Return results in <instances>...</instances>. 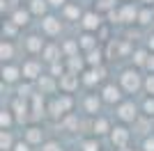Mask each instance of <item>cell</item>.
Listing matches in <instances>:
<instances>
[{
    "label": "cell",
    "instance_id": "1",
    "mask_svg": "<svg viewBox=\"0 0 154 151\" xmlns=\"http://www.w3.org/2000/svg\"><path fill=\"white\" fill-rule=\"evenodd\" d=\"M69 110H71V99L69 96H60L58 101H53V105H51L53 117H62V114H67Z\"/></svg>",
    "mask_w": 154,
    "mask_h": 151
},
{
    "label": "cell",
    "instance_id": "2",
    "mask_svg": "<svg viewBox=\"0 0 154 151\" xmlns=\"http://www.w3.org/2000/svg\"><path fill=\"white\" fill-rule=\"evenodd\" d=\"M122 87L127 92H136V89L140 87V78H138L136 71H124L122 73Z\"/></svg>",
    "mask_w": 154,
    "mask_h": 151
},
{
    "label": "cell",
    "instance_id": "3",
    "mask_svg": "<svg viewBox=\"0 0 154 151\" xmlns=\"http://www.w3.org/2000/svg\"><path fill=\"white\" fill-rule=\"evenodd\" d=\"M113 144L115 147H120V149H124L127 147V142H129V131L127 128H122V126H117V128H113Z\"/></svg>",
    "mask_w": 154,
    "mask_h": 151
},
{
    "label": "cell",
    "instance_id": "4",
    "mask_svg": "<svg viewBox=\"0 0 154 151\" xmlns=\"http://www.w3.org/2000/svg\"><path fill=\"white\" fill-rule=\"evenodd\" d=\"M60 87H62L64 92H74V89L78 87L76 73H64V76H60Z\"/></svg>",
    "mask_w": 154,
    "mask_h": 151
},
{
    "label": "cell",
    "instance_id": "5",
    "mask_svg": "<svg viewBox=\"0 0 154 151\" xmlns=\"http://www.w3.org/2000/svg\"><path fill=\"white\" fill-rule=\"evenodd\" d=\"M117 114H120V119H124V121H134L136 119V105L134 103H122Z\"/></svg>",
    "mask_w": 154,
    "mask_h": 151
},
{
    "label": "cell",
    "instance_id": "6",
    "mask_svg": "<svg viewBox=\"0 0 154 151\" xmlns=\"http://www.w3.org/2000/svg\"><path fill=\"white\" fill-rule=\"evenodd\" d=\"M120 89L115 87V85H106V87H103V101H106V103H117V101H120Z\"/></svg>",
    "mask_w": 154,
    "mask_h": 151
},
{
    "label": "cell",
    "instance_id": "7",
    "mask_svg": "<svg viewBox=\"0 0 154 151\" xmlns=\"http://www.w3.org/2000/svg\"><path fill=\"white\" fill-rule=\"evenodd\" d=\"M44 32L46 34H58L60 32V28H62V25H60V21L58 19H53V16H48V19H44Z\"/></svg>",
    "mask_w": 154,
    "mask_h": 151
},
{
    "label": "cell",
    "instance_id": "8",
    "mask_svg": "<svg viewBox=\"0 0 154 151\" xmlns=\"http://www.w3.org/2000/svg\"><path fill=\"white\" fill-rule=\"evenodd\" d=\"M99 23H101V21H99V14H94V12H90V14L83 16V28L85 30H97Z\"/></svg>",
    "mask_w": 154,
    "mask_h": 151
},
{
    "label": "cell",
    "instance_id": "9",
    "mask_svg": "<svg viewBox=\"0 0 154 151\" xmlns=\"http://www.w3.org/2000/svg\"><path fill=\"white\" fill-rule=\"evenodd\" d=\"M23 76H26L28 80H35L39 76V64L37 62H28L26 67H23Z\"/></svg>",
    "mask_w": 154,
    "mask_h": 151
},
{
    "label": "cell",
    "instance_id": "10",
    "mask_svg": "<svg viewBox=\"0 0 154 151\" xmlns=\"http://www.w3.org/2000/svg\"><path fill=\"white\" fill-rule=\"evenodd\" d=\"M26 140L30 142V144H37V142H42V131H39L37 126H30L26 131Z\"/></svg>",
    "mask_w": 154,
    "mask_h": 151
},
{
    "label": "cell",
    "instance_id": "11",
    "mask_svg": "<svg viewBox=\"0 0 154 151\" xmlns=\"http://www.w3.org/2000/svg\"><path fill=\"white\" fill-rule=\"evenodd\" d=\"M136 16H138V14H136V9H134L131 5H124L122 12H120V21H124V23H131Z\"/></svg>",
    "mask_w": 154,
    "mask_h": 151
},
{
    "label": "cell",
    "instance_id": "12",
    "mask_svg": "<svg viewBox=\"0 0 154 151\" xmlns=\"http://www.w3.org/2000/svg\"><path fill=\"white\" fill-rule=\"evenodd\" d=\"M28 50H30V53H42V50H44L42 39L39 37H28Z\"/></svg>",
    "mask_w": 154,
    "mask_h": 151
},
{
    "label": "cell",
    "instance_id": "13",
    "mask_svg": "<svg viewBox=\"0 0 154 151\" xmlns=\"http://www.w3.org/2000/svg\"><path fill=\"white\" fill-rule=\"evenodd\" d=\"M103 78V69H92L90 73H88V78H85V85H94V82H99Z\"/></svg>",
    "mask_w": 154,
    "mask_h": 151
},
{
    "label": "cell",
    "instance_id": "14",
    "mask_svg": "<svg viewBox=\"0 0 154 151\" xmlns=\"http://www.w3.org/2000/svg\"><path fill=\"white\" fill-rule=\"evenodd\" d=\"M30 12L37 14V16H42V14L46 12V0H32L30 2Z\"/></svg>",
    "mask_w": 154,
    "mask_h": 151
},
{
    "label": "cell",
    "instance_id": "15",
    "mask_svg": "<svg viewBox=\"0 0 154 151\" xmlns=\"http://www.w3.org/2000/svg\"><path fill=\"white\" fill-rule=\"evenodd\" d=\"M2 78H5L7 82H14L19 78V69H16V67H5V69H2Z\"/></svg>",
    "mask_w": 154,
    "mask_h": 151
},
{
    "label": "cell",
    "instance_id": "16",
    "mask_svg": "<svg viewBox=\"0 0 154 151\" xmlns=\"http://www.w3.org/2000/svg\"><path fill=\"white\" fill-rule=\"evenodd\" d=\"M78 46H83V48H88V50H92L97 46V39L92 37V34H83V37L78 39Z\"/></svg>",
    "mask_w": 154,
    "mask_h": 151
},
{
    "label": "cell",
    "instance_id": "17",
    "mask_svg": "<svg viewBox=\"0 0 154 151\" xmlns=\"http://www.w3.org/2000/svg\"><path fill=\"white\" fill-rule=\"evenodd\" d=\"M92 128H94L92 133H97V135H103V133H108V121H106V119H97Z\"/></svg>",
    "mask_w": 154,
    "mask_h": 151
},
{
    "label": "cell",
    "instance_id": "18",
    "mask_svg": "<svg viewBox=\"0 0 154 151\" xmlns=\"http://www.w3.org/2000/svg\"><path fill=\"white\" fill-rule=\"evenodd\" d=\"M0 55H2V60H12L14 55V48L9 41H2V46H0Z\"/></svg>",
    "mask_w": 154,
    "mask_h": 151
},
{
    "label": "cell",
    "instance_id": "19",
    "mask_svg": "<svg viewBox=\"0 0 154 151\" xmlns=\"http://www.w3.org/2000/svg\"><path fill=\"white\" fill-rule=\"evenodd\" d=\"M28 19H30V14H28V12H21V9H19V12H16V14H14V23H16V25H28Z\"/></svg>",
    "mask_w": 154,
    "mask_h": 151
},
{
    "label": "cell",
    "instance_id": "20",
    "mask_svg": "<svg viewBox=\"0 0 154 151\" xmlns=\"http://www.w3.org/2000/svg\"><path fill=\"white\" fill-rule=\"evenodd\" d=\"M39 87H42V92H53V89H55V82H53L51 78H39Z\"/></svg>",
    "mask_w": 154,
    "mask_h": 151
},
{
    "label": "cell",
    "instance_id": "21",
    "mask_svg": "<svg viewBox=\"0 0 154 151\" xmlns=\"http://www.w3.org/2000/svg\"><path fill=\"white\" fill-rule=\"evenodd\" d=\"M42 55H44V60H48V62H53V60L58 57V48H55V46H46Z\"/></svg>",
    "mask_w": 154,
    "mask_h": 151
},
{
    "label": "cell",
    "instance_id": "22",
    "mask_svg": "<svg viewBox=\"0 0 154 151\" xmlns=\"http://www.w3.org/2000/svg\"><path fill=\"white\" fill-rule=\"evenodd\" d=\"M88 64L99 67V64H101V53H99V50H90V55H88Z\"/></svg>",
    "mask_w": 154,
    "mask_h": 151
},
{
    "label": "cell",
    "instance_id": "23",
    "mask_svg": "<svg viewBox=\"0 0 154 151\" xmlns=\"http://www.w3.org/2000/svg\"><path fill=\"white\" fill-rule=\"evenodd\" d=\"M14 110H16V114H19V119H26V112H28V105H26V103L14 101Z\"/></svg>",
    "mask_w": 154,
    "mask_h": 151
},
{
    "label": "cell",
    "instance_id": "24",
    "mask_svg": "<svg viewBox=\"0 0 154 151\" xmlns=\"http://www.w3.org/2000/svg\"><path fill=\"white\" fill-rule=\"evenodd\" d=\"M0 147H2V151H9V147H12V138H9V133H5V128L0 135Z\"/></svg>",
    "mask_w": 154,
    "mask_h": 151
},
{
    "label": "cell",
    "instance_id": "25",
    "mask_svg": "<svg viewBox=\"0 0 154 151\" xmlns=\"http://www.w3.org/2000/svg\"><path fill=\"white\" fill-rule=\"evenodd\" d=\"M85 108H88V112H97V110H99V99H97V96H90V99L85 101Z\"/></svg>",
    "mask_w": 154,
    "mask_h": 151
},
{
    "label": "cell",
    "instance_id": "26",
    "mask_svg": "<svg viewBox=\"0 0 154 151\" xmlns=\"http://www.w3.org/2000/svg\"><path fill=\"white\" fill-rule=\"evenodd\" d=\"M113 5H115V0H97V9H101V12H110Z\"/></svg>",
    "mask_w": 154,
    "mask_h": 151
},
{
    "label": "cell",
    "instance_id": "27",
    "mask_svg": "<svg viewBox=\"0 0 154 151\" xmlns=\"http://www.w3.org/2000/svg\"><path fill=\"white\" fill-rule=\"evenodd\" d=\"M147 53H145V50H136V55H134V62L136 64H147Z\"/></svg>",
    "mask_w": 154,
    "mask_h": 151
},
{
    "label": "cell",
    "instance_id": "28",
    "mask_svg": "<svg viewBox=\"0 0 154 151\" xmlns=\"http://www.w3.org/2000/svg\"><path fill=\"white\" fill-rule=\"evenodd\" d=\"M69 69L71 71H81V69H83V60H78V57L71 55L69 57Z\"/></svg>",
    "mask_w": 154,
    "mask_h": 151
},
{
    "label": "cell",
    "instance_id": "29",
    "mask_svg": "<svg viewBox=\"0 0 154 151\" xmlns=\"http://www.w3.org/2000/svg\"><path fill=\"white\" fill-rule=\"evenodd\" d=\"M64 16L67 19H78V7H74V5L64 7Z\"/></svg>",
    "mask_w": 154,
    "mask_h": 151
},
{
    "label": "cell",
    "instance_id": "30",
    "mask_svg": "<svg viewBox=\"0 0 154 151\" xmlns=\"http://www.w3.org/2000/svg\"><path fill=\"white\" fill-rule=\"evenodd\" d=\"M0 124H2V128L12 126V114L7 112V110H2V114H0Z\"/></svg>",
    "mask_w": 154,
    "mask_h": 151
},
{
    "label": "cell",
    "instance_id": "31",
    "mask_svg": "<svg viewBox=\"0 0 154 151\" xmlns=\"http://www.w3.org/2000/svg\"><path fill=\"white\" fill-rule=\"evenodd\" d=\"M83 149L85 151H99V144H97L94 140H85V142H83Z\"/></svg>",
    "mask_w": 154,
    "mask_h": 151
},
{
    "label": "cell",
    "instance_id": "32",
    "mask_svg": "<svg viewBox=\"0 0 154 151\" xmlns=\"http://www.w3.org/2000/svg\"><path fill=\"white\" fill-rule=\"evenodd\" d=\"M42 151H62V149H60V144H58V142H46Z\"/></svg>",
    "mask_w": 154,
    "mask_h": 151
},
{
    "label": "cell",
    "instance_id": "33",
    "mask_svg": "<svg viewBox=\"0 0 154 151\" xmlns=\"http://www.w3.org/2000/svg\"><path fill=\"white\" fill-rule=\"evenodd\" d=\"M140 23H149V19H152V9H145V12H140Z\"/></svg>",
    "mask_w": 154,
    "mask_h": 151
},
{
    "label": "cell",
    "instance_id": "34",
    "mask_svg": "<svg viewBox=\"0 0 154 151\" xmlns=\"http://www.w3.org/2000/svg\"><path fill=\"white\" fill-rule=\"evenodd\" d=\"M145 89H147L149 94H154V76H149L147 80H145Z\"/></svg>",
    "mask_w": 154,
    "mask_h": 151
},
{
    "label": "cell",
    "instance_id": "35",
    "mask_svg": "<svg viewBox=\"0 0 154 151\" xmlns=\"http://www.w3.org/2000/svg\"><path fill=\"white\" fill-rule=\"evenodd\" d=\"M145 112H147V114H154V99H147V101H145Z\"/></svg>",
    "mask_w": 154,
    "mask_h": 151
},
{
    "label": "cell",
    "instance_id": "36",
    "mask_svg": "<svg viewBox=\"0 0 154 151\" xmlns=\"http://www.w3.org/2000/svg\"><path fill=\"white\" fill-rule=\"evenodd\" d=\"M143 149H145V151H154V138H147V140H145Z\"/></svg>",
    "mask_w": 154,
    "mask_h": 151
},
{
    "label": "cell",
    "instance_id": "37",
    "mask_svg": "<svg viewBox=\"0 0 154 151\" xmlns=\"http://www.w3.org/2000/svg\"><path fill=\"white\" fill-rule=\"evenodd\" d=\"M28 144H30V142H19V144L14 147V151H30V147H28Z\"/></svg>",
    "mask_w": 154,
    "mask_h": 151
},
{
    "label": "cell",
    "instance_id": "38",
    "mask_svg": "<svg viewBox=\"0 0 154 151\" xmlns=\"http://www.w3.org/2000/svg\"><path fill=\"white\" fill-rule=\"evenodd\" d=\"M14 25H16V23H14ZM14 25L12 23H5V32H7V34H14V30H16Z\"/></svg>",
    "mask_w": 154,
    "mask_h": 151
},
{
    "label": "cell",
    "instance_id": "39",
    "mask_svg": "<svg viewBox=\"0 0 154 151\" xmlns=\"http://www.w3.org/2000/svg\"><path fill=\"white\" fill-rule=\"evenodd\" d=\"M76 46H78V44H74V41H71V44H67V46H64V50H67V53H69V55H71V53L76 50Z\"/></svg>",
    "mask_w": 154,
    "mask_h": 151
},
{
    "label": "cell",
    "instance_id": "40",
    "mask_svg": "<svg viewBox=\"0 0 154 151\" xmlns=\"http://www.w3.org/2000/svg\"><path fill=\"white\" fill-rule=\"evenodd\" d=\"M147 69H152V71H154V55H149V57H147Z\"/></svg>",
    "mask_w": 154,
    "mask_h": 151
},
{
    "label": "cell",
    "instance_id": "41",
    "mask_svg": "<svg viewBox=\"0 0 154 151\" xmlns=\"http://www.w3.org/2000/svg\"><path fill=\"white\" fill-rule=\"evenodd\" d=\"M51 5H64V0H48Z\"/></svg>",
    "mask_w": 154,
    "mask_h": 151
},
{
    "label": "cell",
    "instance_id": "42",
    "mask_svg": "<svg viewBox=\"0 0 154 151\" xmlns=\"http://www.w3.org/2000/svg\"><path fill=\"white\" fill-rule=\"evenodd\" d=\"M149 48H154V37H149Z\"/></svg>",
    "mask_w": 154,
    "mask_h": 151
},
{
    "label": "cell",
    "instance_id": "43",
    "mask_svg": "<svg viewBox=\"0 0 154 151\" xmlns=\"http://www.w3.org/2000/svg\"><path fill=\"white\" fill-rule=\"evenodd\" d=\"M145 2H154V0H145Z\"/></svg>",
    "mask_w": 154,
    "mask_h": 151
}]
</instances>
